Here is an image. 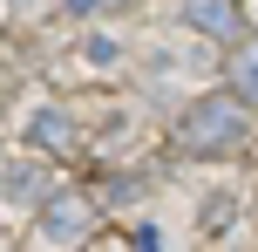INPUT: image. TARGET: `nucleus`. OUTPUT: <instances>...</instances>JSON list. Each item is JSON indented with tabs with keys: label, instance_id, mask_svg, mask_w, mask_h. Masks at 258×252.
I'll return each instance as SVG.
<instances>
[{
	"label": "nucleus",
	"instance_id": "f8f14e48",
	"mask_svg": "<svg viewBox=\"0 0 258 252\" xmlns=\"http://www.w3.org/2000/svg\"><path fill=\"white\" fill-rule=\"evenodd\" d=\"M0 48H7V34H0Z\"/></svg>",
	"mask_w": 258,
	"mask_h": 252
},
{
	"label": "nucleus",
	"instance_id": "ddd939ff",
	"mask_svg": "<svg viewBox=\"0 0 258 252\" xmlns=\"http://www.w3.org/2000/svg\"><path fill=\"white\" fill-rule=\"evenodd\" d=\"M14 7H27V0H14Z\"/></svg>",
	"mask_w": 258,
	"mask_h": 252
},
{
	"label": "nucleus",
	"instance_id": "f03ea898",
	"mask_svg": "<svg viewBox=\"0 0 258 252\" xmlns=\"http://www.w3.org/2000/svg\"><path fill=\"white\" fill-rule=\"evenodd\" d=\"M95 225H102L95 191H48L41 198V239L48 245H82V239H95Z\"/></svg>",
	"mask_w": 258,
	"mask_h": 252
},
{
	"label": "nucleus",
	"instance_id": "9b49d317",
	"mask_svg": "<svg viewBox=\"0 0 258 252\" xmlns=\"http://www.w3.org/2000/svg\"><path fill=\"white\" fill-rule=\"evenodd\" d=\"M0 116H7V82H0Z\"/></svg>",
	"mask_w": 258,
	"mask_h": 252
},
{
	"label": "nucleus",
	"instance_id": "0eeeda50",
	"mask_svg": "<svg viewBox=\"0 0 258 252\" xmlns=\"http://www.w3.org/2000/svg\"><path fill=\"white\" fill-rule=\"evenodd\" d=\"M116 41H109V34H89V41H82V62H89V68H116Z\"/></svg>",
	"mask_w": 258,
	"mask_h": 252
},
{
	"label": "nucleus",
	"instance_id": "20e7f679",
	"mask_svg": "<svg viewBox=\"0 0 258 252\" xmlns=\"http://www.w3.org/2000/svg\"><path fill=\"white\" fill-rule=\"evenodd\" d=\"M183 21L204 41H231L238 34V0H183Z\"/></svg>",
	"mask_w": 258,
	"mask_h": 252
},
{
	"label": "nucleus",
	"instance_id": "6e6552de",
	"mask_svg": "<svg viewBox=\"0 0 258 252\" xmlns=\"http://www.w3.org/2000/svg\"><path fill=\"white\" fill-rule=\"evenodd\" d=\"M231 218H238V205H231V198H211L204 212H197V225H204V232H224Z\"/></svg>",
	"mask_w": 258,
	"mask_h": 252
},
{
	"label": "nucleus",
	"instance_id": "39448f33",
	"mask_svg": "<svg viewBox=\"0 0 258 252\" xmlns=\"http://www.w3.org/2000/svg\"><path fill=\"white\" fill-rule=\"evenodd\" d=\"M0 191H7L14 205H34L41 212V198H48V171H41V157H21V164H7V171H0Z\"/></svg>",
	"mask_w": 258,
	"mask_h": 252
},
{
	"label": "nucleus",
	"instance_id": "1a4fd4ad",
	"mask_svg": "<svg viewBox=\"0 0 258 252\" xmlns=\"http://www.w3.org/2000/svg\"><path fill=\"white\" fill-rule=\"evenodd\" d=\"M75 21H89V14H116V7H129V0H61Z\"/></svg>",
	"mask_w": 258,
	"mask_h": 252
},
{
	"label": "nucleus",
	"instance_id": "f257e3e1",
	"mask_svg": "<svg viewBox=\"0 0 258 252\" xmlns=\"http://www.w3.org/2000/svg\"><path fill=\"white\" fill-rule=\"evenodd\" d=\"M251 143V103H238L231 89L190 95V109L177 116V150L183 157H238Z\"/></svg>",
	"mask_w": 258,
	"mask_h": 252
},
{
	"label": "nucleus",
	"instance_id": "423d86ee",
	"mask_svg": "<svg viewBox=\"0 0 258 252\" xmlns=\"http://www.w3.org/2000/svg\"><path fill=\"white\" fill-rule=\"evenodd\" d=\"M224 75H231V95H238V103H251V109H258V41H245V48H231Z\"/></svg>",
	"mask_w": 258,
	"mask_h": 252
},
{
	"label": "nucleus",
	"instance_id": "7ed1b4c3",
	"mask_svg": "<svg viewBox=\"0 0 258 252\" xmlns=\"http://www.w3.org/2000/svg\"><path fill=\"white\" fill-rule=\"evenodd\" d=\"M27 143H34L41 157H75L82 150V123L68 116L61 103H48V109H34V123H27Z\"/></svg>",
	"mask_w": 258,
	"mask_h": 252
},
{
	"label": "nucleus",
	"instance_id": "9d476101",
	"mask_svg": "<svg viewBox=\"0 0 258 252\" xmlns=\"http://www.w3.org/2000/svg\"><path fill=\"white\" fill-rule=\"evenodd\" d=\"M129 245H136V252H163V232H156V225H136V239H129Z\"/></svg>",
	"mask_w": 258,
	"mask_h": 252
}]
</instances>
